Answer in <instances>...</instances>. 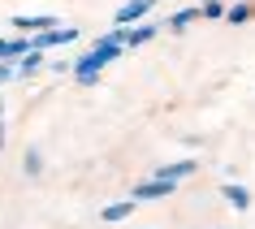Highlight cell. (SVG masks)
Instances as JSON below:
<instances>
[{"label": "cell", "mask_w": 255, "mask_h": 229, "mask_svg": "<svg viewBox=\"0 0 255 229\" xmlns=\"http://www.w3.org/2000/svg\"><path fill=\"white\" fill-rule=\"evenodd\" d=\"M113 52H121V39H117V35H108V39L91 43V52H87V56L78 61V65H74V69H78V78H82V82H91L95 74H100V65H104V61H108Z\"/></svg>", "instance_id": "cell-1"}, {"label": "cell", "mask_w": 255, "mask_h": 229, "mask_svg": "<svg viewBox=\"0 0 255 229\" xmlns=\"http://www.w3.org/2000/svg\"><path fill=\"white\" fill-rule=\"evenodd\" d=\"M151 4H156V0H130L126 9H117V26H126V22H134V17H143V13L151 9Z\"/></svg>", "instance_id": "cell-2"}, {"label": "cell", "mask_w": 255, "mask_h": 229, "mask_svg": "<svg viewBox=\"0 0 255 229\" xmlns=\"http://www.w3.org/2000/svg\"><path fill=\"white\" fill-rule=\"evenodd\" d=\"M151 35H156V26H138L134 35H126V39H130V43H143V39H151Z\"/></svg>", "instance_id": "cell-7"}, {"label": "cell", "mask_w": 255, "mask_h": 229, "mask_svg": "<svg viewBox=\"0 0 255 229\" xmlns=\"http://www.w3.org/2000/svg\"><path fill=\"white\" fill-rule=\"evenodd\" d=\"M169 190H173V182H143V186H138V195H143V199H156V195H169Z\"/></svg>", "instance_id": "cell-4"}, {"label": "cell", "mask_w": 255, "mask_h": 229, "mask_svg": "<svg viewBox=\"0 0 255 229\" xmlns=\"http://www.w3.org/2000/svg\"><path fill=\"white\" fill-rule=\"evenodd\" d=\"M26 173H30V177L39 173V151H26Z\"/></svg>", "instance_id": "cell-8"}, {"label": "cell", "mask_w": 255, "mask_h": 229, "mask_svg": "<svg viewBox=\"0 0 255 229\" xmlns=\"http://www.w3.org/2000/svg\"><path fill=\"white\" fill-rule=\"evenodd\" d=\"M190 17H195V9H182V13H173V26H186Z\"/></svg>", "instance_id": "cell-9"}, {"label": "cell", "mask_w": 255, "mask_h": 229, "mask_svg": "<svg viewBox=\"0 0 255 229\" xmlns=\"http://www.w3.org/2000/svg\"><path fill=\"white\" fill-rule=\"evenodd\" d=\"M195 173V160H186V164H169V169H160V182H182V177H190Z\"/></svg>", "instance_id": "cell-3"}, {"label": "cell", "mask_w": 255, "mask_h": 229, "mask_svg": "<svg viewBox=\"0 0 255 229\" xmlns=\"http://www.w3.org/2000/svg\"><path fill=\"white\" fill-rule=\"evenodd\" d=\"M221 195H225V199L234 203V212H247V195H242L238 186H221Z\"/></svg>", "instance_id": "cell-5"}, {"label": "cell", "mask_w": 255, "mask_h": 229, "mask_svg": "<svg viewBox=\"0 0 255 229\" xmlns=\"http://www.w3.org/2000/svg\"><path fill=\"white\" fill-rule=\"evenodd\" d=\"M121 216H130V203H117V208H104V221H121Z\"/></svg>", "instance_id": "cell-6"}]
</instances>
